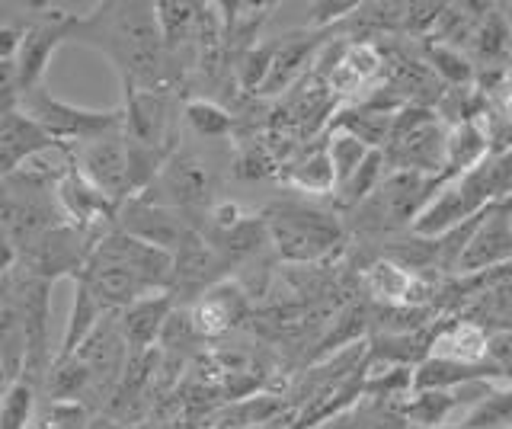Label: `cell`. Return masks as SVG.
<instances>
[{"label": "cell", "mask_w": 512, "mask_h": 429, "mask_svg": "<svg viewBox=\"0 0 512 429\" xmlns=\"http://www.w3.org/2000/svg\"><path fill=\"white\" fill-rule=\"evenodd\" d=\"M68 42L103 52L116 68L122 90H164L167 49L154 4H103L77 13Z\"/></svg>", "instance_id": "cell-1"}, {"label": "cell", "mask_w": 512, "mask_h": 429, "mask_svg": "<svg viewBox=\"0 0 512 429\" xmlns=\"http://www.w3.org/2000/svg\"><path fill=\"white\" fill-rule=\"evenodd\" d=\"M503 199H509V151H490L471 170L439 183V189L410 225V234L442 237Z\"/></svg>", "instance_id": "cell-2"}, {"label": "cell", "mask_w": 512, "mask_h": 429, "mask_svg": "<svg viewBox=\"0 0 512 429\" xmlns=\"http://www.w3.org/2000/svg\"><path fill=\"white\" fill-rule=\"evenodd\" d=\"M263 231L276 244L279 257L292 263H317L330 257L346 234L340 215L298 196H285L266 205Z\"/></svg>", "instance_id": "cell-3"}, {"label": "cell", "mask_w": 512, "mask_h": 429, "mask_svg": "<svg viewBox=\"0 0 512 429\" xmlns=\"http://www.w3.org/2000/svg\"><path fill=\"white\" fill-rule=\"evenodd\" d=\"M439 189L436 177H423V173L410 170H388L381 183L372 189V196L359 202L352 215H356V228L365 234H397L410 231L416 215Z\"/></svg>", "instance_id": "cell-4"}, {"label": "cell", "mask_w": 512, "mask_h": 429, "mask_svg": "<svg viewBox=\"0 0 512 429\" xmlns=\"http://www.w3.org/2000/svg\"><path fill=\"white\" fill-rule=\"evenodd\" d=\"M20 103H23V113L36 122L61 151L122 125L119 109H106V113H100V109H84V106H74V103H64V100L52 97L45 87L23 93Z\"/></svg>", "instance_id": "cell-5"}, {"label": "cell", "mask_w": 512, "mask_h": 429, "mask_svg": "<svg viewBox=\"0 0 512 429\" xmlns=\"http://www.w3.org/2000/svg\"><path fill=\"white\" fill-rule=\"evenodd\" d=\"M64 157H68V164L96 189V193L116 205V212L135 196L122 129H112V132L80 141V145L64 148Z\"/></svg>", "instance_id": "cell-6"}, {"label": "cell", "mask_w": 512, "mask_h": 429, "mask_svg": "<svg viewBox=\"0 0 512 429\" xmlns=\"http://www.w3.org/2000/svg\"><path fill=\"white\" fill-rule=\"evenodd\" d=\"M74 17L77 13H68L61 7H42L39 13H29L20 49H16V58H13L16 97H23V93L42 87L48 61H52V55L58 52L61 42H68Z\"/></svg>", "instance_id": "cell-7"}, {"label": "cell", "mask_w": 512, "mask_h": 429, "mask_svg": "<svg viewBox=\"0 0 512 429\" xmlns=\"http://www.w3.org/2000/svg\"><path fill=\"white\" fill-rule=\"evenodd\" d=\"M208 167L202 157L192 151H170V157L160 170L154 173V180L141 189V199L160 205V209H173L189 215L192 209H199L208 199Z\"/></svg>", "instance_id": "cell-8"}, {"label": "cell", "mask_w": 512, "mask_h": 429, "mask_svg": "<svg viewBox=\"0 0 512 429\" xmlns=\"http://www.w3.org/2000/svg\"><path fill=\"white\" fill-rule=\"evenodd\" d=\"M512 257V231H509V199L493 202L490 209L477 218L471 228L468 241H464L455 273L471 276V273H496V269L509 266Z\"/></svg>", "instance_id": "cell-9"}, {"label": "cell", "mask_w": 512, "mask_h": 429, "mask_svg": "<svg viewBox=\"0 0 512 429\" xmlns=\"http://www.w3.org/2000/svg\"><path fill=\"white\" fill-rule=\"evenodd\" d=\"M45 151H61L23 109H4L0 113V177H10Z\"/></svg>", "instance_id": "cell-10"}, {"label": "cell", "mask_w": 512, "mask_h": 429, "mask_svg": "<svg viewBox=\"0 0 512 429\" xmlns=\"http://www.w3.org/2000/svg\"><path fill=\"white\" fill-rule=\"evenodd\" d=\"M487 337H490V330H484L474 321H464V317L461 321H448L432 333V340L426 343V359L477 365L487 359Z\"/></svg>", "instance_id": "cell-11"}, {"label": "cell", "mask_w": 512, "mask_h": 429, "mask_svg": "<svg viewBox=\"0 0 512 429\" xmlns=\"http://www.w3.org/2000/svg\"><path fill=\"white\" fill-rule=\"evenodd\" d=\"M173 311V298L170 292H160V295H151V298H141L135 305H128L125 311L116 314V324H119V333H122V343L125 349L132 346L135 353L141 349H148L157 333L164 330L167 317Z\"/></svg>", "instance_id": "cell-12"}, {"label": "cell", "mask_w": 512, "mask_h": 429, "mask_svg": "<svg viewBox=\"0 0 512 429\" xmlns=\"http://www.w3.org/2000/svg\"><path fill=\"white\" fill-rule=\"evenodd\" d=\"M23 362H26V327H23L13 279L10 273H4L0 276V369H4L7 381H13L23 372Z\"/></svg>", "instance_id": "cell-13"}, {"label": "cell", "mask_w": 512, "mask_h": 429, "mask_svg": "<svg viewBox=\"0 0 512 429\" xmlns=\"http://www.w3.org/2000/svg\"><path fill=\"white\" fill-rule=\"evenodd\" d=\"M365 285H368V292L375 298H384L388 305H413L423 279L400 263H394L391 257H384L365 269Z\"/></svg>", "instance_id": "cell-14"}, {"label": "cell", "mask_w": 512, "mask_h": 429, "mask_svg": "<svg viewBox=\"0 0 512 429\" xmlns=\"http://www.w3.org/2000/svg\"><path fill=\"white\" fill-rule=\"evenodd\" d=\"M244 314V298L234 289V285H218V289L208 292L196 311H192V327L205 337H218V333L231 330L237 317Z\"/></svg>", "instance_id": "cell-15"}, {"label": "cell", "mask_w": 512, "mask_h": 429, "mask_svg": "<svg viewBox=\"0 0 512 429\" xmlns=\"http://www.w3.org/2000/svg\"><path fill=\"white\" fill-rule=\"evenodd\" d=\"M314 42H304L298 36H285L282 42L272 45L269 71L260 84V93H282L285 87H292L298 74H304V65L311 61Z\"/></svg>", "instance_id": "cell-16"}, {"label": "cell", "mask_w": 512, "mask_h": 429, "mask_svg": "<svg viewBox=\"0 0 512 429\" xmlns=\"http://www.w3.org/2000/svg\"><path fill=\"white\" fill-rule=\"evenodd\" d=\"M42 385L32 375H16L0 397V429H29L39 413Z\"/></svg>", "instance_id": "cell-17"}, {"label": "cell", "mask_w": 512, "mask_h": 429, "mask_svg": "<svg viewBox=\"0 0 512 429\" xmlns=\"http://www.w3.org/2000/svg\"><path fill=\"white\" fill-rule=\"evenodd\" d=\"M103 317H106V311L96 305L93 295L74 279V305H71V314H68V324H64L61 346H58V353L52 359H68V356H74L77 349L84 346V340L96 330V324L103 321Z\"/></svg>", "instance_id": "cell-18"}, {"label": "cell", "mask_w": 512, "mask_h": 429, "mask_svg": "<svg viewBox=\"0 0 512 429\" xmlns=\"http://www.w3.org/2000/svg\"><path fill=\"white\" fill-rule=\"evenodd\" d=\"M458 429H512V391L509 385H493L480 401L461 413Z\"/></svg>", "instance_id": "cell-19"}, {"label": "cell", "mask_w": 512, "mask_h": 429, "mask_svg": "<svg viewBox=\"0 0 512 429\" xmlns=\"http://www.w3.org/2000/svg\"><path fill=\"white\" fill-rule=\"evenodd\" d=\"M384 173H388V167H384L381 151H368L362 167L352 173V177L340 189H336V205H340V209H346V212H352L359 202H365L368 196H372V189L381 183Z\"/></svg>", "instance_id": "cell-20"}, {"label": "cell", "mask_w": 512, "mask_h": 429, "mask_svg": "<svg viewBox=\"0 0 512 429\" xmlns=\"http://www.w3.org/2000/svg\"><path fill=\"white\" fill-rule=\"evenodd\" d=\"M183 122L205 141H221V138H228L234 129V119H231L228 109L212 103V100H189L183 106Z\"/></svg>", "instance_id": "cell-21"}, {"label": "cell", "mask_w": 512, "mask_h": 429, "mask_svg": "<svg viewBox=\"0 0 512 429\" xmlns=\"http://www.w3.org/2000/svg\"><path fill=\"white\" fill-rule=\"evenodd\" d=\"M327 161H330V170H333V193L340 189L352 173H356L362 167V161L368 157V151L372 148H365L359 138H352V135H343V132H336L330 141H327Z\"/></svg>", "instance_id": "cell-22"}, {"label": "cell", "mask_w": 512, "mask_h": 429, "mask_svg": "<svg viewBox=\"0 0 512 429\" xmlns=\"http://www.w3.org/2000/svg\"><path fill=\"white\" fill-rule=\"evenodd\" d=\"M288 183H292L304 196L333 193V170H330V161H327V151L320 148V151L304 157V161L298 167H292V173H288Z\"/></svg>", "instance_id": "cell-23"}, {"label": "cell", "mask_w": 512, "mask_h": 429, "mask_svg": "<svg viewBox=\"0 0 512 429\" xmlns=\"http://www.w3.org/2000/svg\"><path fill=\"white\" fill-rule=\"evenodd\" d=\"M36 423L42 429H87L90 407L80 401H48L39 407Z\"/></svg>", "instance_id": "cell-24"}, {"label": "cell", "mask_w": 512, "mask_h": 429, "mask_svg": "<svg viewBox=\"0 0 512 429\" xmlns=\"http://www.w3.org/2000/svg\"><path fill=\"white\" fill-rule=\"evenodd\" d=\"M429 55H432V61H436V71H442L448 81H455V84H468L471 81V65L468 61L461 58V52H455V49H448V45H429Z\"/></svg>", "instance_id": "cell-25"}, {"label": "cell", "mask_w": 512, "mask_h": 429, "mask_svg": "<svg viewBox=\"0 0 512 429\" xmlns=\"http://www.w3.org/2000/svg\"><path fill=\"white\" fill-rule=\"evenodd\" d=\"M23 29L26 26L0 23V65H13L16 49H20V39H23Z\"/></svg>", "instance_id": "cell-26"}, {"label": "cell", "mask_w": 512, "mask_h": 429, "mask_svg": "<svg viewBox=\"0 0 512 429\" xmlns=\"http://www.w3.org/2000/svg\"><path fill=\"white\" fill-rule=\"evenodd\" d=\"M311 10H314L311 23L314 26H327L333 20H343V17H349V13H356L359 4H314Z\"/></svg>", "instance_id": "cell-27"}, {"label": "cell", "mask_w": 512, "mask_h": 429, "mask_svg": "<svg viewBox=\"0 0 512 429\" xmlns=\"http://www.w3.org/2000/svg\"><path fill=\"white\" fill-rule=\"evenodd\" d=\"M13 263H16V253H13V247L7 244V237L0 234V276H4V273H10V269H13Z\"/></svg>", "instance_id": "cell-28"}, {"label": "cell", "mask_w": 512, "mask_h": 429, "mask_svg": "<svg viewBox=\"0 0 512 429\" xmlns=\"http://www.w3.org/2000/svg\"><path fill=\"white\" fill-rule=\"evenodd\" d=\"M7 385H10V381H7V375H4V369H0V397H4V391H7Z\"/></svg>", "instance_id": "cell-29"}, {"label": "cell", "mask_w": 512, "mask_h": 429, "mask_svg": "<svg viewBox=\"0 0 512 429\" xmlns=\"http://www.w3.org/2000/svg\"><path fill=\"white\" fill-rule=\"evenodd\" d=\"M29 429H42V426H39V423H32V426H29Z\"/></svg>", "instance_id": "cell-30"}]
</instances>
